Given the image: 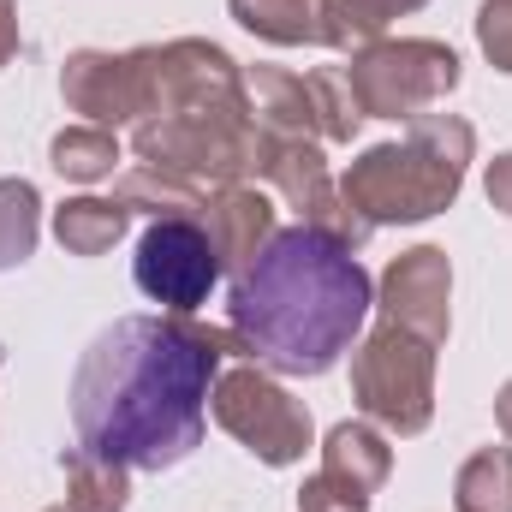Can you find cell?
<instances>
[{
	"label": "cell",
	"mask_w": 512,
	"mask_h": 512,
	"mask_svg": "<svg viewBox=\"0 0 512 512\" xmlns=\"http://www.w3.org/2000/svg\"><path fill=\"white\" fill-rule=\"evenodd\" d=\"M471 161H477V126L471 120L423 114V120H411V131L399 143H370L346 167L340 197L370 227H417L465 191Z\"/></svg>",
	"instance_id": "obj_3"
},
{
	"label": "cell",
	"mask_w": 512,
	"mask_h": 512,
	"mask_svg": "<svg viewBox=\"0 0 512 512\" xmlns=\"http://www.w3.org/2000/svg\"><path fill=\"white\" fill-rule=\"evenodd\" d=\"M245 96H251V120L262 137H274V143H322V114H316L310 72L251 66L245 72Z\"/></svg>",
	"instance_id": "obj_13"
},
{
	"label": "cell",
	"mask_w": 512,
	"mask_h": 512,
	"mask_svg": "<svg viewBox=\"0 0 512 512\" xmlns=\"http://www.w3.org/2000/svg\"><path fill=\"white\" fill-rule=\"evenodd\" d=\"M322 477H328L346 501H358V507L370 512L376 489L393 477V447H387V435L370 423V417L334 423L328 441H322Z\"/></svg>",
	"instance_id": "obj_14"
},
{
	"label": "cell",
	"mask_w": 512,
	"mask_h": 512,
	"mask_svg": "<svg viewBox=\"0 0 512 512\" xmlns=\"http://www.w3.org/2000/svg\"><path fill=\"white\" fill-rule=\"evenodd\" d=\"M209 417H215L251 459L274 465V471L298 465V459L310 453V435H316L304 399H292L262 364H233V370H221V376H215V393H209Z\"/></svg>",
	"instance_id": "obj_7"
},
{
	"label": "cell",
	"mask_w": 512,
	"mask_h": 512,
	"mask_svg": "<svg viewBox=\"0 0 512 512\" xmlns=\"http://www.w3.org/2000/svg\"><path fill=\"white\" fill-rule=\"evenodd\" d=\"M126 209L114 197H72L54 209V239L66 256H108L126 239Z\"/></svg>",
	"instance_id": "obj_16"
},
{
	"label": "cell",
	"mask_w": 512,
	"mask_h": 512,
	"mask_svg": "<svg viewBox=\"0 0 512 512\" xmlns=\"http://www.w3.org/2000/svg\"><path fill=\"white\" fill-rule=\"evenodd\" d=\"M477 48L495 72H512V0H483L477 12Z\"/></svg>",
	"instance_id": "obj_23"
},
{
	"label": "cell",
	"mask_w": 512,
	"mask_h": 512,
	"mask_svg": "<svg viewBox=\"0 0 512 512\" xmlns=\"http://www.w3.org/2000/svg\"><path fill=\"white\" fill-rule=\"evenodd\" d=\"M364 120H423L459 90V54L435 36H382L340 72Z\"/></svg>",
	"instance_id": "obj_5"
},
{
	"label": "cell",
	"mask_w": 512,
	"mask_h": 512,
	"mask_svg": "<svg viewBox=\"0 0 512 512\" xmlns=\"http://www.w3.org/2000/svg\"><path fill=\"white\" fill-rule=\"evenodd\" d=\"M114 161H120V137L102 126H66V131H54V143H48V167L60 179H72V185L108 179Z\"/></svg>",
	"instance_id": "obj_20"
},
{
	"label": "cell",
	"mask_w": 512,
	"mask_h": 512,
	"mask_svg": "<svg viewBox=\"0 0 512 512\" xmlns=\"http://www.w3.org/2000/svg\"><path fill=\"white\" fill-rule=\"evenodd\" d=\"M60 96H66L72 114H84V126H102V131L137 126V72H131V54H108V48L66 54Z\"/></svg>",
	"instance_id": "obj_11"
},
{
	"label": "cell",
	"mask_w": 512,
	"mask_h": 512,
	"mask_svg": "<svg viewBox=\"0 0 512 512\" xmlns=\"http://www.w3.org/2000/svg\"><path fill=\"white\" fill-rule=\"evenodd\" d=\"M370 304L376 286L358 251L316 227H286L245 274H233L227 334L239 340L245 364H262L268 376H328L352 352Z\"/></svg>",
	"instance_id": "obj_2"
},
{
	"label": "cell",
	"mask_w": 512,
	"mask_h": 512,
	"mask_svg": "<svg viewBox=\"0 0 512 512\" xmlns=\"http://www.w3.org/2000/svg\"><path fill=\"white\" fill-rule=\"evenodd\" d=\"M227 12L274 48H316L322 42V0H227Z\"/></svg>",
	"instance_id": "obj_17"
},
{
	"label": "cell",
	"mask_w": 512,
	"mask_h": 512,
	"mask_svg": "<svg viewBox=\"0 0 512 512\" xmlns=\"http://www.w3.org/2000/svg\"><path fill=\"white\" fill-rule=\"evenodd\" d=\"M131 280L167 316H191L197 304H209V292L221 280V256L209 245L203 221H185V215L149 221L137 239V256H131Z\"/></svg>",
	"instance_id": "obj_8"
},
{
	"label": "cell",
	"mask_w": 512,
	"mask_h": 512,
	"mask_svg": "<svg viewBox=\"0 0 512 512\" xmlns=\"http://www.w3.org/2000/svg\"><path fill=\"white\" fill-rule=\"evenodd\" d=\"M227 358H245L227 328L191 316H120L90 340L72 376L78 447L126 471H173L203 441Z\"/></svg>",
	"instance_id": "obj_1"
},
{
	"label": "cell",
	"mask_w": 512,
	"mask_h": 512,
	"mask_svg": "<svg viewBox=\"0 0 512 512\" xmlns=\"http://www.w3.org/2000/svg\"><path fill=\"white\" fill-rule=\"evenodd\" d=\"M435 352L429 340L382 322L352 352V399L382 435H423L435 423Z\"/></svg>",
	"instance_id": "obj_6"
},
{
	"label": "cell",
	"mask_w": 512,
	"mask_h": 512,
	"mask_svg": "<svg viewBox=\"0 0 512 512\" xmlns=\"http://www.w3.org/2000/svg\"><path fill=\"white\" fill-rule=\"evenodd\" d=\"M137 72V120H251L245 72L221 42L173 36L131 48Z\"/></svg>",
	"instance_id": "obj_4"
},
{
	"label": "cell",
	"mask_w": 512,
	"mask_h": 512,
	"mask_svg": "<svg viewBox=\"0 0 512 512\" xmlns=\"http://www.w3.org/2000/svg\"><path fill=\"white\" fill-rule=\"evenodd\" d=\"M60 465H66V507L72 512H126L131 507L126 465H114L102 453H84V447L60 453Z\"/></svg>",
	"instance_id": "obj_18"
},
{
	"label": "cell",
	"mask_w": 512,
	"mask_h": 512,
	"mask_svg": "<svg viewBox=\"0 0 512 512\" xmlns=\"http://www.w3.org/2000/svg\"><path fill=\"white\" fill-rule=\"evenodd\" d=\"M495 423H501V435L512 441V382L501 387V393H495Z\"/></svg>",
	"instance_id": "obj_27"
},
{
	"label": "cell",
	"mask_w": 512,
	"mask_h": 512,
	"mask_svg": "<svg viewBox=\"0 0 512 512\" xmlns=\"http://www.w3.org/2000/svg\"><path fill=\"white\" fill-rule=\"evenodd\" d=\"M18 6L12 0H0V66H12V54H18Z\"/></svg>",
	"instance_id": "obj_26"
},
{
	"label": "cell",
	"mask_w": 512,
	"mask_h": 512,
	"mask_svg": "<svg viewBox=\"0 0 512 512\" xmlns=\"http://www.w3.org/2000/svg\"><path fill=\"white\" fill-rule=\"evenodd\" d=\"M42 239V197L30 179H0V274L30 262Z\"/></svg>",
	"instance_id": "obj_22"
},
{
	"label": "cell",
	"mask_w": 512,
	"mask_h": 512,
	"mask_svg": "<svg viewBox=\"0 0 512 512\" xmlns=\"http://www.w3.org/2000/svg\"><path fill=\"white\" fill-rule=\"evenodd\" d=\"M459 512H512V447H483L453 477Z\"/></svg>",
	"instance_id": "obj_21"
},
{
	"label": "cell",
	"mask_w": 512,
	"mask_h": 512,
	"mask_svg": "<svg viewBox=\"0 0 512 512\" xmlns=\"http://www.w3.org/2000/svg\"><path fill=\"white\" fill-rule=\"evenodd\" d=\"M423 0H322V42L340 54H358L370 42H382L387 24L417 12Z\"/></svg>",
	"instance_id": "obj_19"
},
{
	"label": "cell",
	"mask_w": 512,
	"mask_h": 512,
	"mask_svg": "<svg viewBox=\"0 0 512 512\" xmlns=\"http://www.w3.org/2000/svg\"><path fill=\"white\" fill-rule=\"evenodd\" d=\"M298 512H364V507H358V501H346V495L316 471V477H304V489H298Z\"/></svg>",
	"instance_id": "obj_24"
},
{
	"label": "cell",
	"mask_w": 512,
	"mask_h": 512,
	"mask_svg": "<svg viewBox=\"0 0 512 512\" xmlns=\"http://www.w3.org/2000/svg\"><path fill=\"white\" fill-rule=\"evenodd\" d=\"M262 179L286 197V209H298V227H316V233H328V239L346 245V251H364V245H370L376 227L358 221V215L346 209V197L334 191L328 161H322V143H274V137H268Z\"/></svg>",
	"instance_id": "obj_9"
},
{
	"label": "cell",
	"mask_w": 512,
	"mask_h": 512,
	"mask_svg": "<svg viewBox=\"0 0 512 512\" xmlns=\"http://www.w3.org/2000/svg\"><path fill=\"white\" fill-rule=\"evenodd\" d=\"M203 233H209V245L221 256V274H245L256 262V251H262L280 227H274V203H268L256 185H221V191H209Z\"/></svg>",
	"instance_id": "obj_12"
},
{
	"label": "cell",
	"mask_w": 512,
	"mask_h": 512,
	"mask_svg": "<svg viewBox=\"0 0 512 512\" xmlns=\"http://www.w3.org/2000/svg\"><path fill=\"white\" fill-rule=\"evenodd\" d=\"M382 322L429 340V346H447L453 334V262L441 245H411L387 262L382 274Z\"/></svg>",
	"instance_id": "obj_10"
},
{
	"label": "cell",
	"mask_w": 512,
	"mask_h": 512,
	"mask_svg": "<svg viewBox=\"0 0 512 512\" xmlns=\"http://www.w3.org/2000/svg\"><path fill=\"white\" fill-rule=\"evenodd\" d=\"M483 191H489V209L512 221V149L489 161V179H483Z\"/></svg>",
	"instance_id": "obj_25"
},
{
	"label": "cell",
	"mask_w": 512,
	"mask_h": 512,
	"mask_svg": "<svg viewBox=\"0 0 512 512\" xmlns=\"http://www.w3.org/2000/svg\"><path fill=\"white\" fill-rule=\"evenodd\" d=\"M114 203H120L126 215H149V221H173V215L203 221V209H209V197H203L197 185H185V179H173V173H161V167H143V161H137L131 173H120Z\"/></svg>",
	"instance_id": "obj_15"
},
{
	"label": "cell",
	"mask_w": 512,
	"mask_h": 512,
	"mask_svg": "<svg viewBox=\"0 0 512 512\" xmlns=\"http://www.w3.org/2000/svg\"><path fill=\"white\" fill-rule=\"evenodd\" d=\"M48 512H72V507H48Z\"/></svg>",
	"instance_id": "obj_28"
}]
</instances>
